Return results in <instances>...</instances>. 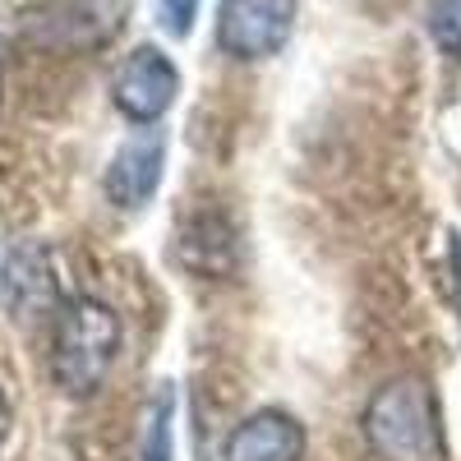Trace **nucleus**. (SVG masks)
Instances as JSON below:
<instances>
[{
    "instance_id": "obj_7",
    "label": "nucleus",
    "mask_w": 461,
    "mask_h": 461,
    "mask_svg": "<svg viewBox=\"0 0 461 461\" xmlns=\"http://www.w3.org/2000/svg\"><path fill=\"white\" fill-rule=\"evenodd\" d=\"M0 295H5V310L14 319H28L37 310H51V304H56V282H51V263H47L42 245H19L5 258Z\"/></svg>"
},
{
    "instance_id": "obj_3",
    "label": "nucleus",
    "mask_w": 461,
    "mask_h": 461,
    "mask_svg": "<svg viewBox=\"0 0 461 461\" xmlns=\"http://www.w3.org/2000/svg\"><path fill=\"white\" fill-rule=\"evenodd\" d=\"M295 28V0H221L217 47L230 60H267Z\"/></svg>"
},
{
    "instance_id": "obj_8",
    "label": "nucleus",
    "mask_w": 461,
    "mask_h": 461,
    "mask_svg": "<svg viewBox=\"0 0 461 461\" xmlns=\"http://www.w3.org/2000/svg\"><path fill=\"white\" fill-rule=\"evenodd\" d=\"M143 461H171V393H162L148 411L143 429Z\"/></svg>"
},
{
    "instance_id": "obj_6",
    "label": "nucleus",
    "mask_w": 461,
    "mask_h": 461,
    "mask_svg": "<svg viewBox=\"0 0 461 461\" xmlns=\"http://www.w3.org/2000/svg\"><path fill=\"white\" fill-rule=\"evenodd\" d=\"M162 162H167L162 134H139V139L121 143V152L106 167V199L115 208H143L162 185Z\"/></svg>"
},
{
    "instance_id": "obj_1",
    "label": "nucleus",
    "mask_w": 461,
    "mask_h": 461,
    "mask_svg": "<svg viewBox=\"0 0 461 461\" xmlns=\"http://www.w3.org/2000/svg\"><path fill=\"white\" fill-rule=\"evenodd\" d=\"M365 438L383 461H447L443 415L434 388L415 374H402L369 397Z\"/></svg>"
},
{
    "instance_id": "obj_11",
    "label": "nucleus",
    "mask_w": 461,
    "mask_h": 461,
    "mask_svg": "<svg viewBox=\"0 0 461 461\" xmlns=\"http://www.w3.org/2000/svg\"><path fill=\"white\" fill-rule=\"evenodd\" d=\"M447 277H452V310H456V319H461V245L452 240V249H447Z\"/></svg>"
},
{
    "instance_id": "obj_12",
    "label": "nucleus",
    "mask_w": 461,
    "mask_h": 461,
    "mask_svg": "<svg viewBox=\"0 0 461 461\" xmlns=\"http://www.w3.org/2000/svg\"><path fill=\"white\" fill-rule=\"evenodd\" d=\"M10 434V402H5V393H0V438Z\"/></svg>"
},
{
    "instance_id": "obj_2",
    "label": "nucleus",
    "mask_w": 461,
    "mask_h": 461,
    "mask_svg": "<svg viewBox=\"0 0 461 461\" xmlns=\"http://www.w3.org/2000/svg\"><path fill=\"white\" fill-rule=\"evenodd\" d=\"M121 356V319L97 300H69L51 332V374L69 397L97 393Z\"/></svg>"
},
{
    "instance_id": "obj_10",
    "label": "nucleus",
    "mask_w": 461,
    "mask_h": 461,
    "mask_svg": "<svg viewBox=\"0 0 461 461\" xmlns=\"http://www.w3.org/2000/svg\"><path fill=\"white\" fill-rule=\"evenodd\" d=\"M152 10H158V23H162L171 37H189V32H194L199 0H152Z\"/></svg>"
},
{
    "instance_id": "obj_4",
    "label": "nucleus",
    "mask_w": 461,
    "mask_h": 461,
    "mask_svg": "<svg viewBox=\"0 0 461 461\" xmlns=\"http://www.w3.org/2000/svg\"><path fill=\"white\" fill-rule=\"evenodd\" d=\"M176 93H180V69L158 47H134L111 79L115 106H121V115L134 125H158L171 111Z\"/></svg>"
},
{
    "instance_id": "obj_9",
    "label": "nucleus",
    "mask_w": 461,
    "mask_h": 461,
    "mask_svg": "<svg viewBox=\"0 0 461 461\" xmlns=\"http://www.w3.org/2000/svg\"><path fill=\"white\" fill-rule=\"evenodd\" d=\"M425 23H429V37L438 42V51L461 56V0H434Z\"/></svg>"
},
{
    "instance_id": "obj_5",
    "label": "nucleus",
    "mask_w": 461,
    "mask_h": 461,
    "mask_svg": "<svg viewBox=\"0 0 461 461\" xmlns=\"http://www.w3.org/2000/svg\"><path fill=\"white\" fill-rule=\"evenodd\" d=\"M304 425L286 411H254L226 434L221 461H300Z\"/></svg>"
}]
</instances>
